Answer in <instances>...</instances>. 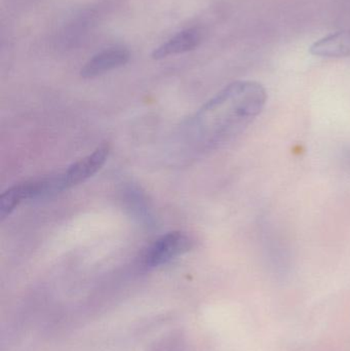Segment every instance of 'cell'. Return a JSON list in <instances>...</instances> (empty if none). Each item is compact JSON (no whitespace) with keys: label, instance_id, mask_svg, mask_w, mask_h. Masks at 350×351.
I'll use <instances>...</instances> for the list:
<instances>
[{"label":"cell","instance_id":"6da1fadb","mask_svg":"<svg viewBox=\"0 0 350 351\" xmlns=\"http://www.w3.org/2000/svg\"><path fill=\"white\" fill-rule=\"evenodd\" d=\"M267 102L264 86L252 80L228 84L195 115L193 128L201 147L217 149L242 134L260 115Z\"/></svg>","mask_w":350,"mask_h":351},{"label":"cell","instance_id":"7a4b0ae2","mask_svg":"<svg viewBox=\"0 0 350 351\" xmlns=\"http://www.w3.org/2000/svg\"><path fill=\"white\" fill-rule=\"evenodd\" d=\"M193 245L192 239L186 233L181 231L166 233L146 250L144 264L147 267H158L190 251Z\"/></svg>","mask_w":350,"mask_h":351},{"label":"cell","instance_id":"3957f363","mask_svg":"<svg viewBox=\"0 0 350 351\" xmlns=\"http://www.w3.org/2000/svg\"><path fill=\"white\" fill-rule=\"evenodd\" d=\"M109 154V144H102L92 154L71 165L66 172L61 174L64 190L79 185L98 173L107 162Z\"/></svg>","mask_w":350,"mask_h":351},{"label":"cell","instance_id":"277c9868","mask_svg":"<svg viewBox=\"0 0 350 351\" xmlns=\"http://www.w3.org/2000/svg\"><path fill=\"white\" fill-rule=\"evenodd\" d=\"M129 51L123 47H113L101 51L94 56L86 65L82 67L80 75L84 78H95L103 75L111 70L116 69L125 65L129 62Z\"/></svg>","mask_w":350,"mask_h":351},{"label":"cell","instance_id":"5b68a950","mask_svg":"<svg viewBox=\"0 0 350 351\" xmlns=\"http://www.w3.org/2000/svg\"><path fill=\"white\" fill-rule=\"evenodd\" d=\"M203 39V32L199 28H188L181 31L152 53L154 60L164 59L170 56L187 53L199 47Z\"/></svg>","mask_w":350,"mask_h":351},{"label":"cell","instance_id":"8992f818","mask_svg":"<svg viewBox=\"0 0 350 351\" xmlns=\"http://www.w3.org/2000/svg\"><path fill=\"white\" fill-rule=\"evenodd\" d=\"M310 53L316 57L331 59L350 57V31H339L323 37L310 47Z\"/></svg>","mask_w":350,"mask_h":351},{"label":"cell","instance_id":"52a82bcc","mask_svg":"<svg viewBox=\"0 0 350 351\" xmlns=\"http://www.w3.org/2000/svg\"><path fill=\"white\" fill-rule=\"evenodd\" d=\"M27 199H33V190L31 182L18 184L5 190L0 196V219L3 221L10 216L14 208Z\"/></svg>","mask_w":350,"mask_h":351}]
</instances>
